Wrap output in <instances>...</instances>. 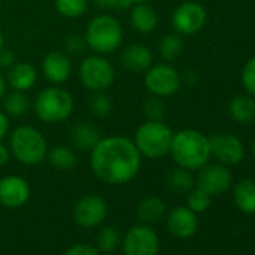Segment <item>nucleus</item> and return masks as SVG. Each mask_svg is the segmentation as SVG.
<instances>
[{
	"label": "nucleus",
	"mask_w": 255,
	"mask_h": 255,
	"mask_svg": "<svg viewBox=\"0 0 255 255\" xmlns=\"http://www.w3.org/2000/svg\"><path fill=\"white\" fill-rule=\"evenodd\" d=\"M80 78L83 84L95 92L105 90L114 80V69L108 60L99 56L87 57L80 66Z\"/></svg>",
	"instance_id": "7"
},
{
	"label": "nucleus",
	"mask_w": 255,
	"mask_h": 255,
	"mask_svg": "<svg viewBox=\"0 0 255 255\" xmlns=\"http://www.w3.org/2000/svg\"><path fill=\"white\" fill-rule=\"evenodd\" d=\"M71 141L83 150H92L99 141V131L92 125L78 123L72 128Z\"/></svg>",
	"instance_id": "22"
},
{
	"label": "nucleus",
	"mask_w": 255,
	"mask_h": 255,
	"mask_svg": "<svg viewBox=\"0 0 255 255\" xmlns=\"http://www.w3.org/2000/svg\"><path fill=\"white\" fill-rule=\"evenodd\" d=\"M48 161L57 170H72L77 165V156L74 150L63 146L51 149L48 153Z\"/></svg>",
	"instance_id": "25"
},
{
	"label": "nucleus",
	"mask_w": 255,
	"mask_h": 255,
	"mask_svg": "<svg viewBox=\"0 0 255 255\" xmlns=\"http://www.w3.org/2000/svg\"><path fill=\"white\" fill-rule=\"evenodd\" d=\"M65 255H99V254L90 245H75Z\"/></svg>",
	"instance_id": "35"
},
{
	"label": "nucleus",
	"mask_w": 255,
	"mask_h": 255,
	"mask_svg": "<svg viewBox=\"0 0 255 255\" xmlns=\"http://www.w3.org/2000/svg\"><path fill=\"white\" fill-rule=\"evenodd\" d=\"M242 84L248 95L255 96V57L249 59L242 69Z\"/></svg>",
	"instance_id": "32"
},
{
	"label": "nucleus",
	"mask_w": 255,
	"mask_h": 255,
	"mask_svg": "<svg viewBox=\"0 0 255 255\" xmlns=\"http://www.w3.org/2000/svg\"><path fill=\"white\" fill-rule=\"evenodd\" d=\"M210 195L201 189H195L189 194V198H188V206L192 212H204L210 207Z\"/></svg>",
	"instance_id": "31"
},
{
	"label": "nucleus",
	"mask_w": 255,
	"mask_h": 255,
	"mask_svg": "<svg viewBox=\"0 0 255 255\" xmlns=\"http://www.w3.org/2000/svg\"><path fill=\"white\" fill-rule=\"evenodd\" d=\"M198 222L195 212L188 207H176L168 216V230L179 239H188L197 231Z\"/></svg>",
	"instance_id": "15"
},
{
	"label": "nucleus",
	"mask_w": 255,
	"mask_h": 255,
	"mask_svg": "<svg viewBox=\"0 0 255 255\" xmlns=\"http://www.w3.org/2000/svg\"><path fill=\"white\" fill-rule=\"evenodd\" d=\"M30 189L24 179L9 176L0 180V204L6 207H20L29 198Z\"/></svg>",
	"instance_id": "14"
},
{
	"label": "nucleus",
	"mask_w": 255,
	"mask_h": 255,
	"mask_svg": "<svg viewBox=\"0 0 255 255\" xmlns=\"http://www.w3.org/2000/svg\"><path fill=\"white\" fill-rule=\"evenodd\" d=\"M105 216H107V203L98 195L83 197L74 209V218L77 224L86 228L96 227L105 219Z\"/></svg>",
	"instance_id": "13"
},
{
	"label": "nucleus",
	"mask_w": 255,
	"mask_h": 255,
	"mask_svg": "<svg viewBox=\"0 0 255 255\" xmlns=\"http://www.w3.org/2000/svg\"><path fill=\"white\" fill-rule=\"evenodd\" d=\"M56 9L69 18L80 17L87 9V0H56Z\"/></svg>",
	"instance_id": "28"
},
{
	"label": "nucleus",
	"mask_w": 255,
	"mask_h": 255,
	"mask_svg": "<svg viewBox=\"0 0 255 255\" xmlns=\"http://www.w3.org/2000/svg\"><path fill=\"white\" fill-rule=\"evenodd\" d=\"M234 203L245 213H255V182L240 180L234 189Z\"/></svg>",
	"instance_id": "21"
},
{
	"label": "nucleus",
	"mask_w": 255,
	"mask_h": 255,
	"mask_svg": "<svg viewBox=\"0 0 255 255\" xmlns=\"http://www.w3.org/2000/svg\"><path fill=\"white\" fill-rule=\"evenodd\" d=\"M153 56L150 50L144 45H132L128 47L122 54V63L123 66L135 74L144 72L152 65Z\"/></svg>",
	"instance_id": "17"
},
{
	"label": "nucleus",
	"mask_w": 255,
	"mask_h": 255,
	"mask_svg": "<svg viewBox=\"0 0 255 255\" xmlns=\"http://www.w3.org/2000/svg\"><path fill=\"white\" fill-rule=\"evenodd\" d=\"M92 168L98 179L105 183H126L140 170V152L125 137L99 140L92 149Z\"/></svg>",
	"instance_id": "1"
},
{
	"label": "nucleus",
	"mask_w": 255,
	"mask_h": 255,
	"mask_svg": "<svg viewBox=\"0 0 255 255\" xmlns=\"http://www.w3.org/2000/svg\"><path fill=\"white\" fill-rule=\"evenodd\" d=\"M3 48V38H2V33H0V51Z\"/></svg>",
	"instance_id": "41"
},
{
	"label": "nucleus",
	"mask_w": 255,
	"mask_h": 255,
	"mask_svg": "<svg viewBox=\"0 0 255 255\" xmlns=\"http://www.w3.org/2000/svg\"><path fill=\"white\" fill-rule=\"evenodd\" d=\"M131 21L132 26L143 33H149L152 30H155V27L158 26V14L156 11L147 5V3H138L131 14Z\"/></svg>",
	"instance_id": "20"
},
{
	"label": "nucleus",
	"mask_w": 255,
	"mask_h": 255,
	"mask_svg": "<svg viewBox=\"0 0 255 255\" xmlns=\"http://www.w3.org/2000/svg\"><path fill=\"white\" fill-rule=\"evenodd\" d=\"M122 26L111 15H99L92 20L86 32L89 47L98 53H113L122 44Z\"/></svg>",
	"instance_id": "4"
},
{
	"label": "nucleus",
	"mask_w": 255,
	"mask_h": 255,
	"mask_svg": "<svg viewBox=\"0 0 255 255\" xmlns=\"http://www.w3.org/2000/svg\"><path fill=\"white\" fill-rule=\"evenodd\" d=\"M8 158H9V153L6 150V147L0 144V167H2L3 164H6Z\"/></svg>",
	"instance_id": "39"
},
{
	"label": "nucleus",
	"mask_w": 255,
	"mask_h": 255,
	"mask_svg": "<svg viewBox=\"0 0 255 255\" xmlns=\"http://www.w3.org/2000/svg\"><path fill=\"white\" fill-rule=\"evenodd\" d=\"M36 77H38L36 69L30 63L21 62V63H15L11 68L8 80H9V84L14 89L23 92V90H27V89L35 86Z\"/></svg>",
	"instance_id": "19"
},
{
	"label": "nucleus",
	"mask_w": 255,
	"mask_h": 255,
	"mask_svg": "<svg viewBox=\"0 0 255 255\" xmlns=\"http://www.w3.org/2000/svg\"><path fill=\"white\" fill-rule=\"evenodd\" d=\"M95 3L104 9H128L132 5L131 0H95Z\"/></svg>",
	"instance_id": "34"
},
{
	"label": "nucleus",
	"mask_w": 255,
	"mask_h": 255,
	"mask_svg": "<svg viewBox=\"0 0 255 255\" xmlns=\"http://www.w3.org/2000/svg\"><path fill=\"white\" fill-rule=\"evenodd\" d=\"M228 111L237 123L249 125L255 120V99L251 95H239L231 99Z\"/></svg>",
	"instance_id": "18"
},
{
	"label": "nucleus",
	"mask_w": 255,
	"mask_h": 255,
	"mask_svg": "<svg viewBox=\"0 0 255 255\" xmlns=\"http://www.w3.org/2000/svg\"><path fill=\"white\" fill-rule=\"evenodd\" d=\"M120 240V234L117 230L111 228V227H105L102 228L98 236H96V243H98V248L102 249V251H113L117 243Z\"/></svg>",
	"instance_id": "29"
},
{
	"label": "nucleus",
	"mask_w": 255,
	"mask_h": 255,
	"mask_svg": "<svg viewBox=\"0 0 255 255\" xmlns=\"http://www.w3.org/2000/svg\"><path fill=\"white\" fill-rule=\"evenodd\" d=\"M90 110L96 116H105L111 110V102L107 95H95L90 99Z\"/></svg>",
	"instance_id": "33"
},
{
	"label": "nucleus",
	"mask_w": 255,
	"mask_h": 255,
	"mask_svg": "<svg viewBox=\"0 0 255 255\" xmlns=\"http://www.w3.org/2000/svg\"><path fill=\"white\" fill-rule=\"evenodd\" d=\"M131 2H132V3H134V2H135V3H146L147 0H131Z\"/></svg>",
	"instance_id": "42"
},
{
	"label": "nucleus",
	"mask_w": 255,
	"mask_h": 255,
	"mask_svg": "<svg viewBox=\"0 0 255 255\" xmlns=\"http://www.w3.org/2000/svg\"><path fill=\"white\" fill-rule=\"evenodd\" d=\"M209 144L210 155H213L224 165H237L245 158V146L233 134H216L209 138Z\"/></svg>",
	"instance_id": "9"
},
{
	"label": "nucleus",
	"mask_w": 255,
	"mask_h": 255,
	"mask_svg": "<svg viewBox=\"0 0 255 255\" xmlns=\"http://www.w3.org/2000/svg\"><path fill=\"white\" fill-rule=\"evenodd\" d=\"M182 51H183V42L177 35H168L161 41L159 53H161L162 59L173 62L180 57Z\"/></svg>",
	"instance_id": "27"
},
{
	"label": "nucleus",
	"mask_w": 255,
	"mask_h": 255,
	"mask_svg": "<svg viewBox=\"0 0 255 255\" xmlns=\"http://www.w3.org/2000/svg\"><path fill=\"white\" fill-rule=\"evenodd\" d=\"M11 147L18 161L33 165L47 156V141L32 126H20L11 137Z\"/></svg>",
	"instance_id": "5"
},
{
	"label": "nucleus",
	"mask_w": 255,
	"mask_h": 255,
	"mask_svg": "<svg viewBox=\"0 0 255 255\" xmlns=\"http://www.w3.org/2000/svg\"><path fill=\"white\" fill-rule=\"evenodd\" d=\"M170 152L182 168L198 170L210 158L209 138L195 129H183L173 135Z\"/></svg>",
	"instance_id": "2"
},
{
	"label": "nucleus",
	"mask_w": 255,
	"mask_h": 255,
	"mask_svg": "<svg viewBox=\"0 0 255 255\" xmlns=\"http://www.w3.org/2000/svg\"><path fill=\"white\" fill-rule=\"evenodd\" d=\"M206 9L195 2H185L173 14V26L182 35H192L203 29L206 23Z\"/></svg>",
	"instance_id": "11"
},
{
	"label": "nucleus",
	"mask_w": 255,
	"mask_h": 255,
	"mask_svg": "<svg viewBox=\"0 0 255 255\" xmlns=\"http://www.w3.org/2000/svg\"><path fill=\"white\" fill-rule=\"evenodd\" d=\"M74 107L72 96L59 87L42 90L35 101V111L38 117L47 123H57L65 120Z\"/></svg>",
	"instance_id": "6"
},
{
	"label": "nucleus",
	"mask_w": 255,
	"mask_h": 255,
	"mask_svg": "<svg viewBox=\"0 0 255 255\" xmlns=\"http://www.w3.org/2000/svg\"><path fill=\"white\" fill-rule=\"evenodd\" d=\"M5 110L9 116L20 117L30 110V99L23 92H14L5 99Z\"/></svg>",
	"instance_id": "26"
},
{
	"label": "nucleus",
	"mask_w": 255,
	"mask_h": 255,
	"mask_svg": "<svg viewBox=\"0 0 255 255\" xmlns=\"http://www.w3.org/2000/svg\"><path fill=\"white\" fill-rule=\"evenodd\" d=\"M165 213V204L158 197H147L138 207V218L144 224H155L162 219Z\"/></svg>",
	"instance_id": "23"
},
{
	"label": "nucleus",
	"mask_w": 255,
	"mask_h": 255,
	"mask_svg": "<svg viewBox=\"0 0 255 255\" xmlns=\"http://www.w3.org/2000/svg\"><path fill=\"white\" fill-rule=\"evenodd\" d=\"M15 54L11 50H2L0 51V66L2 68H9L14 66Z\"/></svg>",
	"instance_id": "36"
},
{
	"label": "nucleus",
	"mask_w": 255,
	"mask_h": 255,
	"mask_svg": "<svg viewBox=\"0 0 255 255\" xmlns=\"http://www.w3.org/2000/svg\"><path fill=\"white\" fill-rule=\"evenodd\" d=\"M5 92H6V83H5L3 77H2V75H0V99H2V98H3Z\"/></svg>",
	"instance_id": "40"
},
{
	"label": "nucleus",
	"mask_w": 255,
	"mask_h": 255,
	"mask_svg": "<svg viewBox=\"0 0 255 255\" xmlns=\"http://www.w3.org/2000/svg\"><path fill=\"white\" fill-rule=\"evenodd\" d=\"M173 141L171 129L162 122H146L135 134V146L147 158L158 159L170 152Z\"/></svg>",
	"instance_id": "3"
},
{
	"label": "nucleus",
	"mask_w": 255,
	"mask_h": 255,
	"mask_svg": "<svg viewBox=\"0 0 255 255\" xmlns=\"http://www.w3.org/2000/svg\"><path fill=\"white\" fill-rule=\"evenodd\" d=\"M167 188L174 194H186L194 186V179L186 168H174L165 177Z\"/></svg>",
	"instance_id": "24"
},
{
	"label": "nucleus",
	"mask_w": 255,
	"mask_h": 255,
	"mask_svg": "<svg viewBox=\"0 0 255 255\" xmlns=\"http://www.w3.org/2000/svg\"><path fill=\"white\" fill-rule=\"evenodd\" d=\"M144 114L149 119V122H162V119L165 117L164 102L158 96L149 98L144 102Z\"/></svg>",
	"instance_id": "30"
},
{
	"label": "nucleus",
	"mask_w": 255,
	"mask_h": 255,
	"mask_svg": "<svg viewBox=\"0 0 255 255\" xmlns=\"http://www.w3.org/2000/svg\"><path fill=\"white\" fill-rule=\"evenodd\" d=\"M8 129H9V122H8V119H6V116L3 113H0V140L6 135Z\"/></svg>",
	"instance_id": "38"
},
{
	"label": "nucleus",
	"mask_w": 255,
	"mask_h": 255,
	"mask_svg": "<svg viewBox=\"0 0 255 255\" xmlns=\"http://www.w3.org/2000/svg\"><path fill=\"white\" fill-rule=\"evenodd\" d=\"M252 155H254V158H255V140H254V144H252Z\"/></svg>",
	"instance_id": "43"
},
{
	"label": "nucleus",
	"mask_w": 255,
	"mask_h": 255,
	"mask_svg": "<svg viewBox=\"0 0 255 255\" xmlns=\"http://www.w3.org/2000/svg\"><path fill=\"white\" fill-rule=\"evenodd\" d=\"M71 62L63 53L53 51L44 60V74L53 83L66 81L71 75Z\"/></svg>",
	"instance_id": "16"
},
{
	"label": "nucleus",
	"mask_w": 255,
	"mask_h": 255,
	"mask_svg": "<svg viewBox=\"0 0 255 255\" xmlns=\"http://www.w3.org/2000/svg\"><path fill=\"white\" fill-rule=\"evenodd\" d=\"M123 248L126 255H156L159 249V240L152 228L138 225L128 231Z\"/></svg>",
	"instance_id": "10"
},
{
	"label": "nucleus",
	"mask_w": 255,
	"mask_h": 255,
	"mask_svg": "<svg viewBox=\"0 0 255 255\" xmlns=\"http://www.w3.org/2000/svg\"><path fill=\"white\" fill-rule=\"evenodd\" d=\"M197 186L210 197L219 195L231 186V173L219 164L203 165L197 177Z\"/></svg>",
	"instance_id": "12"
},
{
	"label": "nucleus",
	"mask_w": 255,
	"mask_h": 255,
	"mask_svg": "<svg viewBox=\"0 0 255 255\" xmlns=\"http://www.w3.org/2000/svg\"><path fill=\"white\" fill-rule=\"evenodd\" d=\"M68 48H69V51H72V53H80L81 48H83L81 39H80L78 36H72V38L68 41Z\"/></svg>",
	"instance_id": "37"
},
{
	"label": "nucleus",
	"mask_w": 255,
	"mask_h": 255,
	"mask_svg": "<svg viewBox=\"0 0 255 255\" xmlns=\"http://www.w3.org/2000/svg\"><path fill=\"white\" fill-rule=\"evenodd\" d=\"M144 84L155 96H170L179 89L180 75L173 66L159 63L147 71Z\"/></svg>",
	"instance_id": "8"
}]
</instances>
